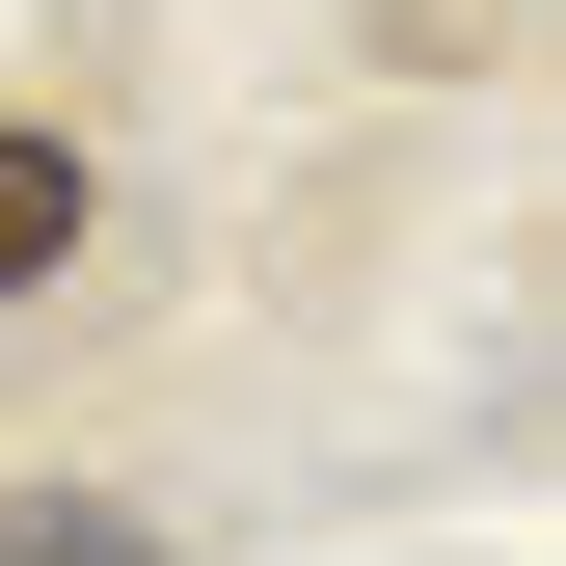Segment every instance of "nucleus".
Segmentation results:
<instances>
[{
  "label": "nucleus",
  "mask_w": 566,
  "mask_h": 566,
  "mask_svg": "<svg viewBox=\"0 0 566 566\" xmlns=\"http://www.w3.org/2000/svg\"><path fill=\"white\" fill-rule=\"evenodd\" d=\"M28 270H82V135H0V297Z\"/></svg>",
  "instance_id": "obj_1"
},
{
  "label": "nucleus",
  "mask_w": 566,
  "mask_h": 566,
  "mask_svg": "<svg viewBox=\"0 0 566 566\" xmlns=\"http://www.w3.org/2000/svg\"><path fill=\"white\" fill-rule=\"evenodd\" d=\"M0 566H163V539H135L108 485H0Z\"/></svg>",
  "instance_id": "obj_2"
}]
</instances>
